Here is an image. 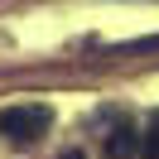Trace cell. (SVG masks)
<instances>
[{
	"label": "cell",
	"instance_id": "6da1fadb",
	"mask_svg": "<svg viewBox=\"0 0 159 159\" xmlns=\"http://www.w3.org/2000/svg\"><path fill=\"white\" fill-rule=\"evenodd\" d=\"M53 125V111L39 106V101H24V106H0V135L10 145H34L43 140Z\"/></svg>",
	"mask_w": 159,
	"mask_h": 159
},
{
	"label": "cell",
	"instance_id": "7a4b0ae2",
	"mask_svg": "<svg viewBox=\"0 0 159 159\" xmlns=\"http://www.w3.org/2000/svg\"><path fill=\"white\" fill-rule=\"evenodd\" d=\"M135 154H140V130L130 120H116L106 135V159H135Z\"/></svg>",
	"mask_w": 159,
	"mask_h": 159
},
{
	"label": "cell",
	"instance_id": "3957f363",
	"mask_svg": "<svg viewBox=\"0 0 159 159\" xmlns=\"http://www.w3.org/2000/svg\"><path fill=\"white\" fill-rule=\"evenodd\" d=\"M140 154H145V159H159V111L149 116L145 135H140Z\"/></svg>",
	"mask_w": 159,
	"mask_h": 159
},
{
	"label": "cell",
	"instance_id": "277c9868",
	"mask_svg": "<svg viewBox=\"0 0 159 159\" xmlns=\"http://www.w3.org/2000/svg\"><path fill=\"white\" fill-rule=\"evenodd\" d=\"M58 159H87V154H82V149H63Z\"/></svg>",
	"mask_w": 159,
	"mask_h": 159
}]
</instances>
